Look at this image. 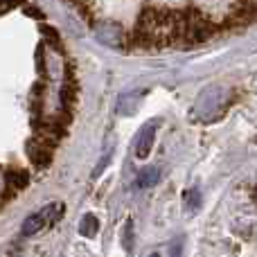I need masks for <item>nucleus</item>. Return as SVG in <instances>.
Wrapping results in <instances>:
<instances>
[{
	"mask_svg": "<svg viewBox=\"0 0 257 257\" xmlns=\"http://www.w3.org/2000/svg\"><path fill=\"white\" fill-rule=\"evenodd\" d=\"M61 210H63L61 203H50L48 208H43V210H39V212L30 214V217L23 221V235L30 237V235L41 232L43 228L52 226L54 221H59V219H61Z\"/></svg>",
	"mask_w": 257,
	"mask_h": 257,
	"instance_id": "1",
	"label": "nucleus"
},
{
	"mask_svg": "<svg viewBox=\"0 0 257 257\" xmlns=\"http://www.w3.org/2000/svg\"><path fill=\"white\" fill-rule=\"evenodd\" d=\"M158 126H160V120H149L145 126L140 128V133H138V138H136V158L138 160L149 158L151 149H154Z\"/></svg>",
	"mask_w": 257,
	"mask_h": 257,
	"instance_id": "2",
	"label": "nucleus"
},
{
	"mask_svg": "<svg viewBox=\"0 0 257 257\" xmlns=\"http://www.w3.org/2000/svg\"><path fill=\"white\" fill-rule=\"evenodd\" d=\"M158 181H160V169L158 167H147L138 174L136 187H140V190H149V187L158 185Z\"/></svg>",
	"mask_w": 257,
	"mask_h": 257,
	"instance_id": "3",
	"label": "nucleus"
},
{
	"mask_svg": "<svg viewBox=\"0 0 257 257\" xmlns=\"http://www.w3.org/2000/svg\"><path fill=\"white\" fill-rule=\"evenodd\" d=\"M97 230H99V221H97V217L95 214H84V219H81V223H79V232L84 237H95L97 235Z\"/></svg>",
	"mask_w": 257,
	"mask_h": 257,
	"instance_id": "4",
	"label": "nucleus"
},
{
	"mask_svg": "<svg viewBox=\"0 0 257 257\" xmlns=\"http://www.w3.org/2000/svg\"><path fill=\"white\" fill-rule=\"evenodd\" d=\"M185 208L190 210V212H199V208H201V192H199V187H192V190H187V194H185Z\"/></svg>",
	"mask_w": 257,
	"mask_h": 257,
	"instance_id": "5",
	"label": "nucleus"
},
{
	"mask_svg": "<svg viewBox=\"0 0 257 257\" xmlns=\"http://www.w3.org/2000/svg\"><path fill=\"white\" fill-rule=\"evenodd\" d=\"M122 248L126 253L133 250V219H126L124 228H122Z\"/></svg>",
	"mask_w": 257,
	"mask_h": 257,
	"instance_id": "6",
	"label": "nucleus"
},
{
	"mask_svg": "<svg viewBox=\"0 0 257 257\" xmlns=\"http://www.w3.org/2000/svg\"><path fill=\"white\" fill-rule=\"evenodd\" d=\"M181 255H183V241L178 239L176 244L172 246V257H181Z\"/></svg>",
	"mask_w": 257,
	"mask_h": 257,
	"instance_id": "7",
	"label": "nucleus"
},
{
	"mask_svg": "<svg viewBox=\"0 0 257 257\" xmlns=\"http://www.w3.org/2000/svg\"><path fill=\"white\" fill-rule=\"evenodd\" d=\"M149 257H160V255H158V253H151V255H149Z\"/></svg>",
	"mask_w": 257,
	"mask_h": 257,
	"instance_id": "8",
	"label": "nucleus"
}]
</instances>
